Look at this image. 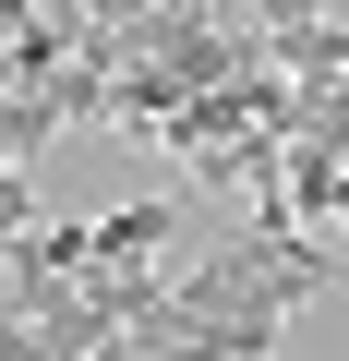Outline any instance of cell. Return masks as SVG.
Here are the masks:
<instances>
[{
    "instance_id": "6da1fadb",
    "label": "cell",
    "mask_w": 349,
    "mask_h": 361,
    "mask_svg": "<svg viewBox=\"0 0 349 361\" xmlns=\"http://www.w3.org/2000/svg\"><path fill=\"white\" fill-rule=\"evenodd\" d=\"M169 241H181V205L145 193V205H109V217L85 229V265H157Z\"/></svg>"
},
{
    "instance_id": "7a4b0ae2",
    "label": "cell",
    "mask_w": 349,
    "mask_h": 361,
    "mask_svg": "<svg viewBox=\"0 0 349 361\" xmlns=\"http://www.w3.org/2000/svg\"><path fill=\"white\" fill-rule=\"evenodd\" d=\"M277 180H289V217H301V229H325V217H337V180H349V157L289 133V169H277Z\"/></svg>"
},
{
    "instance_id": "3957f363",
    "label": "cell",
    "mask_w": 349,
    "mask_h": 361,
    "mask_svg": "<svg viewBox=\"0 0 349 361\" xmlns=\"http://www.w3.org/2000/svg\"><path fill=\"white\" fill-rule=\"evenodd\" d=\"M337 229H349V180H337Z\"/></svg>"
}]
</instances>
